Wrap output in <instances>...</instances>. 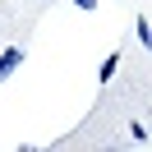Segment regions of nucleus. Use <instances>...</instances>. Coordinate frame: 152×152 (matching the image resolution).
Here are the masks:
<instances>
[{"label":"nucleus","mask_w":152,"mask_h":152,"mask_svg":"<svg viewBox=\"0 0 152 152\" xmlns=\"http://www.w3.org/2000/svg\"><path fill=\"white\" fill-rule=\"evenodd\" d=\"M19 65H23V51H19V46H10V51H0V83H5V78H10V74H14Z\"/></svg>","instance_id":"1"},{"label":"nucleus","mask_w":152,"mask_h":152,"mask_svg":"<svg viewBox=\"0 0 152 152\" xmlns=\"http://www.w3.org/2000/svg\"><path fill=\"white\" fill-rule=\"evenodd\" d=\"M115 69H120V56H106V60H102V83L115 74Z\"/></svg>","instance_id":"2"},{"label":"nucleus","mask_w":152,"mask_h":152,"mask_svg":"<svg viewBox=\"0 0 152 152\" xmlns=\"http://www.w3.org/2000/svg\"><path fill=\"white\" fill-rule=\"evenodd\" d=\"M134 28H138V37H143V46H152V28H148V19H134Z\"/></svg>","instance_id":"3"},{"label":"nucleus","mask_w":152,"mask_h":152,"mask_svg":"<svg viewBox=\"0 0 152 152\" xmlns=\"http://www.w3.org/2000/svg\"><path fill=\"white\" fill-rule=\"evenodd\" d=\"M69 5H78V10H97V0H69Z\"/></svg>","instance_id":"4"}]
</instances>
